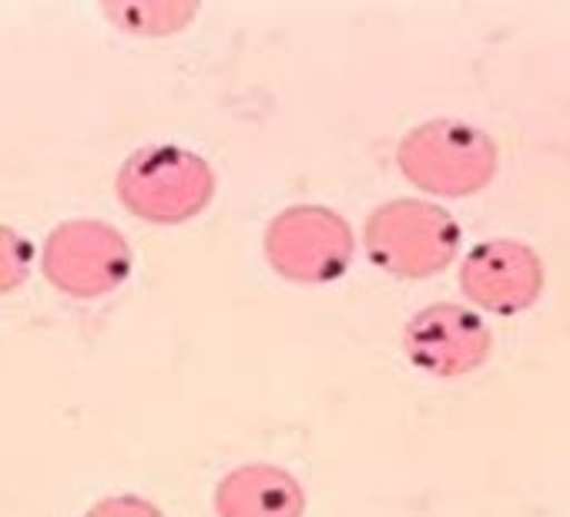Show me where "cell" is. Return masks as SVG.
Here are the masks:
<instances>
[{
    "label": "cell",
    "mask_w": 570,
    "mask_h": 517,
    "mask_svg": "<svg viewBox=\"0 0 570 517\" xmlns=\"http://www.w3.org/2000/svg\"><path fill=\"white\" fill-rule=\"evenodd\" d=\"M460 290L476 313L517 316L540 300L543 263L520 238H487L463 255Z\"/></svg>",
    "instance_id": "6"
},
{
    "label": "cell",
    "mask_w": 570,
    "mask_h": 517,
    "mask_svg": "<svg viewBox=\"0 0 570 517\" xmlns=\"http://www.w3.org/2000/svg\"><path fill=\"white\" fill-rule=\"evenodd\" d=\"M463 228L436 202L393 198L373 208L363 228L370 263L400 280L440 276L460 255Z\"/></svg>",
    "instance_id": "1"
},
{
    "label": "cell",
    "mask_w": 570,
    "mask_h": 517,
    "mask_svg": "<svg viewBox=\"0 0 570 517\" xmlns=\"http://www.w3.org/2000/svg\"><path fill=\"white\" fill-rule=\"evenodd\" d=\"M493 336L473 306L433 303L420 310L403 330L406 360L440 380L466 377L490 360Z\"/></svg>",
    "instance_id": "7"
},
{
    "label": "cell",
    "mask_w": 570,
    "mask_h": 517,
    "mask_svg": "<svg viewBox=\"0 0 570 517\" xmlns=\"http://www.w3.org/2000/svg\"><path fill=\"white\" fill-rule=\"evenodd\" d=\"M35 270V242L11 225H0V296L28 283Z\"/></svg>",
    "instance_id": "10"
},
{
    "label": "cell",
    "mask_w": 570,
    "mask_h": 517,
    "mask_svg": "<svg viewBox=\"0 0 570 517\" xmlns=\"http://www.w3.org/2000/svg\"><path fill=\"white\" fill-rule=\"evenodd\" d=\"M85 517H165V514L138 494H118V497L98 500Z\"/></svg>",
    "instance_id": "11"
},
{
    "label": "cell",
    "mask_w": 570,
    "mask_h": 517,
    "mask_svg": "<svg viewBox=\"0 0 570 517\" xmlns=\"http://www.w3.org/2000/svg\"><path fill=\"white\" fill-rule=\"evenodd\" d=\"M135 266L128 238L101 218H68L51 228L41 252L45 280L75 300L115 293Z\"/></svg>",
    "instance_id": "5"
},
{
    "label": "cell",
    "mask_w": 570,
    "mask_h": 517,
    "mask_svg": "<svg viewBox=\"0 0 570 517\" xmlns=\"http://www.w3.org/2000/svg\"><path fill=\"white\" fill-rule=\"evenodd\" d=\"M118 202L155 225H181L202 215L215 195L212 165L181 145H145L118 168Z\"/></svg>",
    "instance_id": "3"
},
{
    "label": "cell",
    "mask_w": 570,
    "mask_h": 517,
    "mask_svg": "<svg viewBox=\"0 0 570 517\" xmlns=\"http://www.w3.org/2000/svg\"><path fill=\"white\" fill-rule=\"evenodd\" d=\"M400 172L420 192L436 198H466L497 175V142L460 118H433L403 135L396 148Z\"/></svg>",
    "instance_id": "2"
},
{
    "label": "cell",
    "mask_w": 570,
    "mask_h": 517,
    "mask_svg": "<svg viewBox=\"0 0 570 517\" xmlns=\"http://www.w3.org/2000/svg\"><path fill=\"white\" fill-rule=\"evenodd\" d=\"M353 252V228L330 205H289L265 228V263L289 283H336L346 276Z\"/></svg>",
    "instance_id": "4"
},
{
    "label": "cell",
    "mask_w": 570,
    "mask_h": 517,
    "mask_svg": "<svg viewBox=\"0 0 570 517\" xmlns=\"http://www.w3.org/2000/svg\"><path fill=\"white\" fill-rule=\"evenodd\" d=\"M105 14L128 35L165 38L181 31L198 14V4H188V0H125V4H105Z\"/></svg>",
    "instance_id": "9"
},
{
    "label": "cell",
    "mask_w": 570,
    "mask_h": 517,
    "mask_svg": "<svg viewBox=\"0 0 570 517\" xmlns=\"http://www.w3.org/2000/svg\"><path fill=\"white\" fill-rule=\"evenodd\" d=\"M218 517H303L306 490L299 477L275 464H245L215 487Z\"/></svg>",
    "instance_id": "8"
}]
</instances>
